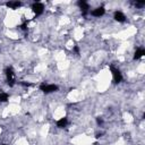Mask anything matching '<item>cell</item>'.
Returning <instances> with one entry per match:
<instances>
[{
  "label": "cell",
  "instance_id": "cell-8",
  "mask_svg": "<svg viewBox=\"0 0 145 145\" xmlns=\"http://www.w3.org/2000/svg\"><path fill=\"white\" fill-rule=\"evenodd\" d=\"M67 123H68V119H67L66 117L60 118V119L57 121V126H58L59 128H65V127L67 126Z\"/></svg>",
  "mask_w": 145,
  "mask_h": 145
},
{
  "label": "cell",
  "instance_id": "cell-2",
  "mask_svg": "<svg viewBox=\"0 0 145 145\" xmlns=\"http://www.w3.org/2000/svg\"><path fill=\"white\" fill-rule=\"evenodd\" d=\"M40 89L42 92H44L45 94H49V93L58 91V86L54 85V84H45V83H43V84L40 85Z\"/></svg>",
  "mask_w": 145,
  "mask_h": 145
},
{
  "label": "cell",
  "instance_id": "cell-5",
  "mask_svg": "<svg viewBox=\"0 0 145 145\" xmlns=\"http://www.w3.org/2000/svg\"><path fill=\"white\" fill-rule=\"evenodd\" d=\"M104 12H105V10H104L103 7H97V8L93 9V10L91 11L92 16H94V17H101V16L104 15Z\"/></svg>",
  "mask_w": 145,
  "mask_h": 145
},
{
  "label": "cell",
  "instance_id": "cell-6",
  "mask_svg": "<svg viewBox=\"0 0 145 145\" xmlns=\"http://www.w3.org/2000/svg\"><path fill=\"white\" fill-rule=\"evenodd\" d=\"M113 18H114V20H117L119 23H123L126 20V16L121 11H116L114 15H113Z\"/></svg>",
  "mask_w": 145,
  "mask_h": 145
},
{
  "label": "cell",
  "instance_id": "cell-7",
  "mask_svg": "<svg viewBox=\"0 0 145 145\" xmlns=\"http://www.w3.org/2000/svg\"><path fill=\"white\" fill-rule=\"evenodd\" d=\"M78 6H79V8L82 9V11H83V14L85 15V14H87V11H88V9H89V7H88V3L86 2V1H78V3H77Z\"/></svg>",
  "mask_w": 145,
  "mask_h": 145
},
{
  "label": "cell",
  "instance_id": "cell-12",
  "mask_svg": "<svg viewBox=\"0 0 145 145\" xmlns=\"http://www.w3.org/2000/svg\"><path fill=\"white\" fill-rule=\"evenodd\" d=\"M20 28H22L23 31H26V29H27V23H26V22H25V23H23V24L20 25Z\"/></svg>",
  "mask_w": 145,
  "mask_h": 145
},
{
  "label": "cell",
  "instance_id": "cell-3",
  "mask_svg": "<svg viewBox=\"0 0 145 145\" xmlns=\"http://www.w3.org/2000/svg\"><path fill=\"white\" fill-rule=\"evenodd\" d=\"M110 70H111V74H112V78H113V82L116 83V84H118V83H120L121 80H122V75H121V72H120V70L118 69V68H114V67H110Z\"/></svg>",
  "mask_w": 145,
  "mask_h": 145
},
{
  "label": "cell",
  "instance_id": "cell-4",
  "mask_svg": "<svg viewBox=\"0 0 145 145\" xmlns=\"http://www.w3.org/2000/svg\"><path fill=\"white\" fill-rule=\"evenodd\" d=\"M43 10H44L43 3H41V2H34V3H33V6H32V11L34 12L35 16H40V15L43 12Z\"/></svg>",
  "mask_w": 145,
  "mask_h": 145
},
{
  "label": "cell",
  "instance_id": "cell-15",
  "mask_svg": "<svg viewBox=\"0 0 145 145\" xmlns=\"http://www.w3.org/2000/svg\"><path fill=\"white\" fill-rule=\"evenodd\" d=\"M1 145H7V144H1Z\"/></svg>",
  "mask_w": 145,
  "mask_h": 145
},
{
  "label": "cell",
  "instance_id": "cell-14",
  "mask_svg": "<svg viewBox=\"0 0 145 145\" xmlns=\"http://www.w3.org/2000/svg\"><path fill=\"white\" fill-rule=\"evenodd\" d=\"M97 123H99V125H102V123H103V120H102L101 118H97Z\"/></svg>",
  "mask_w": 145,
  "mask_h": 145
},
{
  "label": "cell",
  "instance_id": "cell-11",
  "mask_svg": "<svg viewBox=\"0 0 145 145\" xmlns=\"http://www.w3.org/2000/svg\"><path fill=\"white\" fill-rule=\"evenodd\" d=\"M9 99V94L6 92H0V102H7Z\"/></svg>",
  "mask_w": 145,
  "mask_h": 145
},
{
  "label": "cell",
  "instance_id": "cell-9",
  "mask_svg": "<svg viewBox=\"0 0 145 145\" xmlns=\"http://www.w3.org/2000/svg\"><path fill=\"white\" fill-rule=\"evenodd\" d=\"M145 54V50L143 49V48H139V49H137L136 50V52H135V54H134V59H140Z\"/></svg>",
  "mask_w": 145,
  "mask_h": 145
},
{
  "label": "cell",
  "instance_id": "cell-10",
  "mask_svg": "<svg viewBox=\"0 0 145 145\" xmlns=\"http://www.w3.org/2000/svg\"><path fill=\"white\" fill-rule=\"evenodd\" d=\"M19 6H20V2L19 1H9V2H7V7H9L11 9H16Z\"/></svg>",
  "mask_w": 145,
  "mask_h": 145
},
{
  "label": "cell",
  "instance_id": "cell-1",
  "mask_svg": "<svg viewBox=\"0 0 145 145\" xmlns=\"http://www.w3.org/2000/svg\"><path fill=\"white\" fill-rule=\"evenodd\" d=\"M5 74H6V78H7L8 85L9 86H14L15 82H16V78H15V72H14L12 67H7L6 70H5Z\"/></svg>",
  "mask_w": 145,
  "mask_h": 145
},
{
  "label": "cell",
  "instance_id": "cell-13",
  "mask_svg": "<svg viewBox=\"0 0 145 145\" xmlns=\"http://www.w3.org/2000/svg\"><path fill=\"white\" fill-rule=\"evenodd\" d=\"M74 52H75L76 54L79 53V49H78V46H74Z\"/></svg>",
  "mask_w": 145,
  "mask_h": 145
}]
</instances>
